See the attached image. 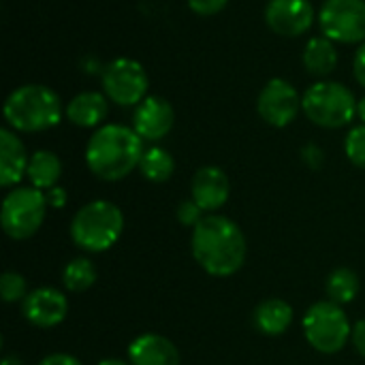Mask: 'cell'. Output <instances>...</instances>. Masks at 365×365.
Returning <instances> with one entry per match:
<instances>
[{
	"instance_id": "cell-1",
	"label": "cell",
	"mask_w": 365,
	"mask_h": 365,
	"mask_svg": "<svg viewBox=\"0 0 365 365\" xmlns=\"http://www.w3.org/2000/svg\"><path fill=\"white\" fill-rule=\"evenodd\" d=\"M190 248L199 267L216 278L237 274L248 252L240 225L220 214H207L192 229Z\"/></svg>"
},
{
	"instance_id": "cell-2",
	"label": "cell",
	"mask_w": 365,
	"mask_h": 365,
	"mask_svg": "<svg viewBox=\"0 0 365 365\" xmlns=\"http://www.w3.org/2000/svg\"><path fill=\"white\" fill-rule=\"evenodd\" d=\"M143 152V139L135 133V128L105 124L86 145V165L98 180L118 182L139 167Z\"/></svg>"
},
{
	"instance_id": "cell-3",
	"label": "cell",
	"mask_w": 365,
	"mask_h": 365,
	"mask_svg": "<svg viewBox=\"0 0 365 365\" xmlns=\"http://www.w3.org/2000/svg\"><path fill=\"white\" fill-rule=\"evenodd\" d=\"M4 120L19 133L47 130L62 120V101L51 88L28 83L9 94Z\"/></svg>"
},
{
	"instance_id": "cell-4",
	"label": "cell",
	"mask_w": 365,
	"mask_h": 365,
	"mask_svg": "<svg viewBox=\"0 0 365 365\" xmlns=\"http://www.w3.org/2000/svg\"><path fill=\"white\" fill-rule=\"evenodd\" d=\"M124 231V214L111 201H90L71 220V240L86 252L109 250Z\"/></svg>"
},
{
	"instance_id": "cell-5",
	"label": "cell",
	"mask_w": 365,
	"mask_h": 365,
	"mask_svg": "<svg viewBox=\"0 0 365 365\" xmlns=\"http://www.w3.org/2000/svg\"><path fill=\"white\" fill-rule=\"evenodd\" d=\"M357 105L355 94L338 81H319L310 86L302 98V109L310 122L323 128L346 126L355 118Z\"/></svg>"
},
{
	"instance_id": "cell-6",
	"label": "cell",
	"mask_w": 365,
	"mask_h": 365,
	"mask_svg": "<svg viewBox=\"0 0 365 365\" xmlns=\"http://www.w3.org/2000/svg\"><path fill=\"white\" fill-rule=\"evenodd\" d=\"M304 336L308 344L323 355L340 353L346 342H351L353 325L349 323L346 312L342 306L334 302H317L304 314Z\"/></svg>"
},
{
	"instance_id": "cell-7",
	"label": "cell",
	"mask_w": 365,
	"mask_h": 365,
	"mask_svg": "<svg viewBox=\"0 0 365 365\" xmlns=\"http://www.w3.org/2000/svg\"><path fill=\"white\" fill-rule=\"evenodd\" d=\"M47 207L49 203L43 190L34 186L13 188L4 197L2 212H0V222H2L4 233L17 242L32 237L45 222Z\"/></svg>"
},
{
	"instance_id": "cell-8",
	"label": "cell",
	"mask_w": 365,
	"mask_h": 365,
	"mask_svg": "<svg viewBox=\"0 0 365 365\" xmlns=\"http://www.w3.org/2000/svg\"><path fill=\"white\" fill-rule=\"evenodd\" d=\"M321 30L329 41L359 43L365 38V0H327L319 13Z\"/></svg>"
},
{
	"instance_id": "cell-9",
	"label": "cell",
	"mask_w": 365,
	"mask_h": 365,
	"mask_svg": "<svg viewBox=\"0 0 365 365\" xmlns=\"http://www.w3.org/2000/svg\"><path fill=\"white\" fill-rule=\"evenodd\" d=\"M103 90L115 105H139L148 92V73L137 60L118 58L109 62L103 73Z\"/></svg>"
},
{
	"instance_id": "cell-10",
	"label": "cell",
	"mask_w": 365,
	"mask_h": 365,
	"mask_svg": "<svg viewBox=\"0 0 365 365\" xmlns=\"http://www.w3.org/2000/svg\"><path fill=\"white\" fill-rule=\"evenodd\" d=\"M302 109V98L297 90L287 81V79H272L265 83V88L259 94L257 101V111L259 115L276 128L289 126Z\"/></svg>"
},
{
	"instance_id": "cell-11",
	"label": "cell",
	"mask_w": 365,
	"mask_h": 365,
	"mask_svg": "<svg viewBox=\"0 0 365 365\" xmlns=\"http://www.w3.org/2000/svg\"><path fill=\"white\" fill-rule=\"evenodd\" d=\"M21 314L32 327L51 329V327H58L66 319L68 299L58 289L41 287V289L30 291L28 297L21 302Z\"/></svg>"
},
{
	"instance_id": "cell-12",
	"label": "cell",
	"mask_w": 365,
	"mask_h": 365,
	"mask_svg": "<svg viewBox=\"0 0 365 365\" xmlns=\"http://www.w3.org/2000/svg\"><path fill=\"white\" fill-rule=\"evenodd\" d=\"M265 21L276 34L299 36L312 26L314 9L308 0H269Z\"/></svg>"
},
{
	"instance_id": "cell-13",
	"label": "cell",
	"mask_w": 365,
	"mask_h": 365,
	"mask_svg": "<svg viewBox=\"0 0 365 365\" xmlns=\"http://www.w3.org/2000/svg\"><path fill=\"white\" fill-rule=\"evenodd\" d=\"M173 107L163 96H145L133 115L135 133L145 141H160L173 128Z\"/></svg>"
},
{
	"instance_id": "cell-14",
	"label": "cell",
	"mask_w": 365,
	"mask_h": 365,
	"mask_svg": "<svg viewBox=\"0 0 365 365\" xmlns=\"http://www.w3.org/2000/svg\"><path fill=\"white\" fill-rule=\"evenodd\" d=\"M190 195H192V201L203 212L220 210L229 201V195H231V184H229L227 173L214 165L201 167L192 178Z\"/></svg>"
},
{
	"instance_id": "cell-15",
	"label": "cell",
	"mask_w": 365,
	"mask_h": 365,
	"mask_svg": "<svg viewBox=\"0 0 365 365\" xmlns=\"http://www.w3.org/2000/svg\"><path fill=\"white\" fill-rule=\"evenodd\" d=\"M130 365H180L178 346L158 334H143L128 346Z\"/></svg>"
},
{
	"instance_id": "cell-16",
	"label": "cell",
	"mask_w": 365,
	"mask_h": 365,
	"mask_svg": "<svg viewBox=\"0 0 365 365\" xmlns=\"http://www.w3.org/2000/svg\"><path fill=\"white\" fill-rule=\"evenodd\" d=\"M30 156L26 154L24 143L9 128L0 130V186L11 188L21 182L28 171Z\"/></svg>"
},
{
	"instance_id": "cell-17",
	"label": "cell",
	"mask_w": 365,
	"mask_h": 365,
	"mask_svg": "<svg viewBox=\"0 0 365 365\" xmlns=\"http://www.w3.org/2000/svg\"><path fill=\"white\" fill-rule=\"evenodd\" d=\"M293 323V308L280 297L263 299L255 308V325L265 336H282Z\"/></svg>"
},
{
	"instance_id": "cell-18",
	"label": "cell",
	"mask_w": 365,
	"mask_h": 365,
	"mask_svg": "<svg viewBox=\"0 0 365 365\" xmlns=\"http://www.w3.org/2000/svg\"><path fill=\"white\" fill-rule=\"evenodd\" d=\"M109 107H107V96H103L101 92H81L77 94L68 107H66V118L81 128H92L98 126L105 115H107Z\"/></svg>"
},
{
	"instance_id": "cell-19",
	"label": "cell",
	"mask_w": 365,
	"mask_h": 365,
	"mask_svg": "<svg viewBox=\"0 0 365 365\" xmlns=\"http://www.w3.org/2000/svg\"><path fill=\"white\" fill-rule=\"evenodd\" d=\"M60 175H62V163L53 152L38 150L30 156L26 178L30 180V184L34 188H38V190L53 188L58 184Z\"/></svg>"
},
{
	"instance_id": "cell-20",
	"label": "cell",
	"mask_w": 365,
	"mask_h": 365,
	"mask_svg": "<svg viewBox=\"0 0 365 365\" xmlns=\"http://www.w3.org/2000/svg\"><path fill=\"white\" fill-rule=\"evenodd\" d=\"M304 64L308 68V73L323 77L329 75L336 64H338V51L334 47V43L327 36H317L310 38L304 51Z\"/></svg>"
},
{
	"instance_id": "cell-21",
	"label": "cell",
	"mask_w": 365,
	"mask_h": 365,
	"mask_svg": "<svg viewBox=\"0 0 365 365\" xmlns=\"http://www.w3.org/2000/svg\"><path fill=\"white\" fill-rule=\"evenodd\" d=\"M173 169H175L173 156L165 148H158V145L145 150L143 156H141V163H139L141 175L148 182H154V184L167 182L173 175Z\"/></svg>"
},
{
	"instance_id": "cell-22",
	"label": "cell",
	"mask_w": 365,
	"mask_h": 365,
	"mask_svg": "<svg viewBox=\"0 0 365 365\" xmlns=\"http://www.w3.org/2000/svg\"><path fill=\"white\" fill-rule=\"evenodd\" d=\"M325 291H327L329 302L338 306L351 304L359 293V276L349 267H338L329 274Z\"/></svg>"
},
{
	"instance_id": "cell-23",
	"label": "cell",
	"mask_w": 365,
	"mask_h": 365,
	"mask_svg": "<svg viewBox=\"0 0 365 365\" xmlns=\"http://www.w3.org/2000/svg\"><path fill=\"white\" fill-rule=\"evenodd\" d=\"M96 278H98V272H96L94 263L90 259H86V257L73 259L62 269V284L71 293H83V291H88L96 282Z\"/></svg>"
},
{
	"instance_id": "cell-24",
	"label": "cell",
	"mask_w": 365,
	"mask_h": 365,
	"mask_svg": "<svg viewBox=\"0 0 365 365\" xmlns=\"http://www.w3.org/2000/svg\"><path fill=\"white\" fill-rule=\"evenodd\" d=\"M0 295L6 304H17L28 297V282L17 272H4L0 278Z\"/></svg>"
},
{
	"instance_id": "cell-25",
	"label": "cell",
	"mask_w": 365,
	"mask_h": 365,
	"mask_svg": "<svg viewBox=\"0 0 365 365\" xmlns=\"http://www.w3.org/2000/svg\"><path fill=\"white\" fill-rule=\"evenodd\" d=\"M344 152H346L349 160H351L355 167L365 169V124L355 126V128L346 135Z\"/></svg>"
},
{
	"instance_id": "cell-26",
	"label": "cell",
	"mask_w": 365,
	"mask_h": 365,
	"mask_svg": "<svg viewBox=\"0 0 365 365\" xmlns=\"http://www.w3.org/2000/svg\"><path fill=\"white\" fill-rule=\"evenodd\" d=\"M203 218H205V216H203V210H201L192 199H186V201H182V203L178 205V220H180V225L195 229Z\"/></svg>"
},
{
	"instance_id": "cell-27",
	"label": "cell",
	"mask_w": 365,
	"mask_h": 365,
	"mask_svg": "<svg viewBox=\"0 0 365 365\" xmlns=\"http://www.w3.org/2000/svg\"><path fill=\"white\" fill-rule=\"evenodd\" d=\"M229 0H188V6L197 15H216L227 6Z\"/></svg>"
},
{
	"instance_id": "cell-28",
	"label": "cell",
	"mask_w": 365,
	"mask_h": 365,
	"mask_svg": "<svg viewBox=\"0 0 365 365\" xmlns=\"http://www.w3.org/2000/svg\"><path fill=\"white\" fill-rule=\"evenodd\" d=\"M351 342H353L355 351H357V353H359L361 357H365V319L357 321V323L353 325Z\"/></svg>"
},
{
	"instance_id": "cell-29",
	"label": "cell",
	"mask_w": 365,
	"mask_h": 365,
	"mask_svg": "<svg viewBox=\"0 0 365 365\" xmlns=\"http://www.w3.org/2000/svg\"><path fill=\"white\" fill-rule=\"evenodd\" d=\"M38 365H81V361L66 353H53V355H47L45 359H41Z\"/></svg>"
},
{
	"instance_id": "cell-30",
	"label": "cell",
	"mask_w": 365,
	"mask_h": 365,
	"mask_svg": "<svg viewBox=\"0 0 365 365\" xmlns=\"http://www.w3.org/2000/svg\"><path fill=\"white\" fill-rule=\"evenodd\" d=\"M45 197H47V203H49L51 207H56V210H62V207L66 205V190L60 188V186L49 188V190L45 192Z\"/></svg>"
},
{
	"instance_id": "cell-31",
	"label": "cell",
	"mask_w": 365,
	"mask_h": 365,
	"mask_svg": "<svg viewBox=\"0 0 365 365\" xmlns=\"http://www.w3.org/2000/svg\"><path fill=\"white\" fill-rule=\"evenodd\" d=\"M304 160H306L312 169H319V167H321V160H323V152H321L317 145H306V148H304Z\"/></svg>"
},
{
	"instance_id": "cell-32",
	"label": "cell",
	"mask_w": 365,
	"mask_h": 365,
	"mask_svg": "<svg viewBox=\"0 0 365 365\" xmlns=\"http://www.w3.org/2000/svg\"><path fill=\"white\" fill-rule=\"evenodd\" d=\"M355 77L365 88V43L359 47V51L355 56Z\"/></svg>"
},
{
	"instance_id": "cell-33",
	"label": "cell",
	"mask_w": 365,
	"mask_h": 365,
	"mask_svg": "<svg viewBox=\"0 0 365 365\" xmlns=\"http://www.w3.org/2000/svg\"><path fill=\"white\" fill-rule=\"evenodd\" d=\"M0 365H21V361H19L17 357L9 355V357H4V359H2V364H0Z\"/></svg>"
},
{
	"instance_id": "cell-34",
	"label": "cell",
	"mask_w": 365,
	"mask_h": 365,
	"mask_svg": "<svg viewBox=\"0 0 365 365\" xmlns=\"http://www.w3.org/2000/svg\"><path fill=\"white\" fill-rule=\"evenodd\" d=\"M357 113H359V118L364 120L365 124V96L359 101V105H357Z\"/></svg>"
},
{
	"instance_id": "cell-35",
	"label": "cell",
	"mask_w": 365,
	"mask_h": 365,
	"mask_svg": "<svg viewBox=\"0 0 365 365\" xmlns=\"http://www.w3.org/2000/svg\"><path fill=\"white\" fill-rule=\"evenodd\" d=\"M96 365H130V364H124V361H120V359H103V361H98Z\"/></svg>"
}]
</instances>
